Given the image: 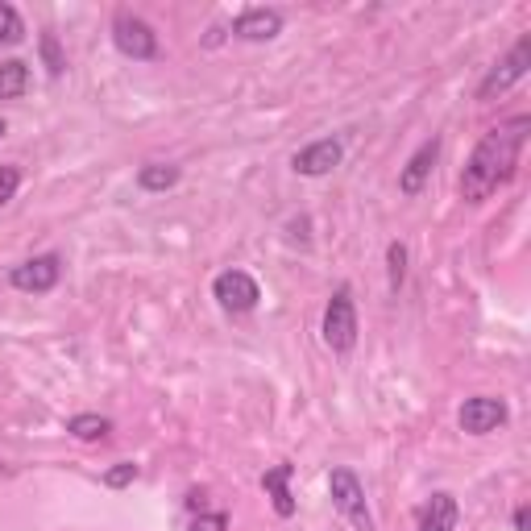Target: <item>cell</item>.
I'll return each mask as SVG.
<instances>
[{
	"label": "cell",
	"instance_id": "obj_1",
	"mask_svg": "<svg viewBox=\"0 0 531 531\" xmlns=\"http://www.w3.org/2000/svg\"><path fill=\"white\" fill-rule=\"evenodd\" d=\"M527 133H531V117L519 113L507 125H494L482 142L473 146L465 171H461V200L465 204H482L502 183L515 179V166H519Z\"/></svg>",
	"mask_w": 531,
	"mask_h": 531
},
{
	"label": "cell",
	"instance_id": "obj_2",
	"mask_svg": "<svg viewBox=\"0 0 531 531\" xmlns=\"http://www.w3.org/2000/svg\"><path fill=\"white\" fill-rule=\"evenodd\" d=\"M113 46L133 63H158L162 59V46H158V34L146 17H137L129 9H117L113 13Z\"/></svg>",
	"mask_w": 531,
	"mask_h": 531
},
{
	"label": "cell",
	"instance_id": "obj_3",
	"mask_svg": "<svg viewBox=\"0 0 531 531\" xmlns=\"http://www.w3.org/2000/svg\"><path fill=\"white\" fill-rule=\"evenodd\" d=\"M320 332H324V345L332 349V353H353V345H357V307H353V291L349 287H337L332 291V299H328V307H324V324H320Z\"/></svg>",
	"mask_w": 531,
	"mask_h": 531
},
{
	"label": "cell",
	"instance_id": "obj_4",
	"mask_svg": "<svg viewBox=\"0 0 531 531\" xmlns=\"http://www.w3.org/2000/svg\"><path fill=\"white\" fill-rule=\"evenodd\" d=\"M328 494H332V507H337L357 531H374V515L366 507V486L357 482V473L337 465L328 473Z\"/></svg>",
	"mask_w": 531,
	"mask_h": 531
},
{
	"label": "cell",
	"instance_id": "obj_5",
	"mask_svg": "<svg viewBox=\"0 0 531 531\" xmlns=\"http://www.w3.org/2000/svg\"><path fill=\"white\" fill-rule=\"evenodd\" d=\"M212 299L225 307V312L245 316V312H254V307H258L262 287H258V278L245 274V270H220L216 283H212Z\"/></svg>",
	"mask_w": 531,
	"mask_h": 531
},
{
	"label": "cell",
	"instance_id": "obj_6",
	"mask_svg": "<svg viewBox=\"0 0 531 531\" xmlns=\"http://www.w3.org/2000/svg\"><path fill=\"white\" fill-rule=\"evenodd\" d=\"M527 67H531V38L523 34V38L511 46L507 59H498V63L486 71L482 88H478V100H494V96H502L507 88H515V83L527 75Z\"/></svg>",
	"mask_w": 531,
	"mask_h": 531
},
{
	"label": "cell",
	"instance_id": "obj_7",
	"mask_svg": "<svg viewBox=\"0 0 531 531\" xmlns=\"http://www.w3.org/2000/svg\"><path fill=\"white\" fill-rule=\"evenodd\" d=\"M507 419H511L507 399H494V395H473L457 411V424L469 436H490V432H498L502 424H507Z\"/></svg>",
	"mask_w": 531,
	"mask_h": 531
},
{
	"label": "cell",
	"instance_id": "obj_8",
	"mask_svg": "<svg viewBox=\"0 0 531 531\" xmlns=\"http://www.w3.org/2000/svg\"><path fill=\"white\" fill-rule=\"evenodd\" d=\"M59 278H63V258L59 254H38V258L9 270V283L25 295H46V291L59 287Z\"/></svg>",
	"mask_w": 531,
	"mask_h": 531
},
{
	"label": "cell",
	"instance_id": "obj_9",
	"mask_svg": "<svg viewBox=\"0 0 531 531\" xmlns=\"http://www.w3.org/2000/svg\"><path fill=\"white\" fill-rule=\"evenodd\" d=\"M341 162H345V146H341V137H320V142L303 146V150L291 158L295 175H303V179H324V175L337 171Z\"/></svg>",
	"mask_w": 531,
	"mask_h": 531
},
{
	"label": "cell",
	"instance_id": "obj_10",
	"mask_svg": "<svg viewBox=\"0 0 531 531\" xmlns=\"http://www.w3.org/2000/svg\"><path fill=\"white\" fill-rule=\"evenodd\" d=\"M287 17L278 9H245L233 17V38L241 42H274L278 34H283Z\"/></svg>",
	"mask_w": 531,
	"mask_h": 531
},
{
	"label": "cell",
	"instance_id": "obj_11",
	"mask_svg": "<svg viewBox=\"0 0 531 531\" xmlns=\"http://www.w3.org/2000/svg\"><path fill=\"white\" fill-rule=\"evenodd\" d=\"M457 519H461V507L449 490H436L424 507L415 515V531H457Z\"/></svg>",
	"mask_w": 531,
	"mask_h": 531
},
{
	"label": "cell",
	"instance_id": "obj_12",
	"mask_svg": "<svg viewBox=\"0 0 531 531\" xmlns=\"http://www.w3.org/2000/svg\"><path fill=\"white\" fill-rule=\"evenodd\" d=\"M436 158H440V137H428V142L419 146V150L407 158V166L399 171V191H403V195H419V191H424V183H428V175H432Z\"/></svg>",
	"mask_w": 531,
	"mask_h": 531
},
{
	"label": "cell",
	"instance_id": "obj_13",
	"mask_svg": "<svg viewBox=\"0 0 531 531\" xmlns=\"http://www.w3.org/2000/svg\"><path fill=\"white\" fill-rule=\"evenodd\" d=\"M291 478H295V465L291 461H278L274 469L262 473V490L274 502V515L278 519H291L295 515V494H291Z\"/></svg>",
	"mask_w": 531,
	"mask_h": 531
},
{
	"label": "cell",
	"instance_id": "obj_14",
	"mask_svg": "<svg viewBox=\"0 0 531 531\" xmlns=\"http://www.w3.org/2000/svg\"><path fill=\"white\" fill-rule=\"evenodd\" d=\"M30 92V63L5 59L0 63V100H21Z\"/></svg>",
	"mask_w": 531,
	"mask_h": 531
},
{
	"label": "cell",
	"instance_id": "obj_15",
	"mask_svg": "<svg viewBox=\"0 0 531 531\" xmlns=\"http://www.w3.org/2000/svg\"><path fill=\"white\" fill-rule=\"evenodd\" d=\"M179 179H183V171L175 162H146L142 171H137V187L142 191H171Z\"/></svg>",
	"mask_w": 531,
	"mask_h": 531
},
{
	"label": "cell",
	"instance_id": "obj_16",
	"mask_svg": "<svg viewBox=\"0 0 531 531\" xmlns=\"http://www.w3.org/2000/svg\"><path fill=\"white\" fill-rule=\"evenodd\" d=\"M67 432L75 440H104L108 432H113V419L108 415H96V411H83V415H71L67 419Z\"/></svg>",
	"mask_w": 531,
	"mask_h": 531
},
{
	"label": "cell",
	"instance_id": "obj_17",
	"mask_svg": "<svg viewBox=\"0 0 531 531\" xmlns=\"http://www.w3.org/2000/svg\"><path fill=\"white\" fill-rule=\"evenodd\" d=\"M386 283H390V295H399L407 283V245L403 241L386 245Z\"/></svg>",
	"mask_w": 531,
	"mask_h": 531
},
{
	"label": "cell",
	"instance_id": "obj_18",
	"mask_svg": "<svg viewBox=\"0 0 531 531\" xmlns=\"http://www.w3.org/2000/svg\"><path fill=\"white\" fill-rule=\"evenodd\" d=\"M38 50H42V63H46V75L50 79H63V71H67V54H63V46H59V38H54L50 30L38 38Z\"/></svg>",
	"mask_w": 531,
	"mask_h": 531
},
{
	"label": "cell",
	"instance_id": "obj_19",
	"mask_svg": "<svg viewBox=\"0 0 531 531\" xmlns=\"http://www.w3.org/2000/svg\"><path fill=\"white\" fill-rule=\"evenodd\" d=\"M25 38V21H21V13L13 9V5H5L0 0V46H17Z\"/></svg>",
	"mask_w": 531,
	"mask_h": 531
},
{
	"label": "cell",
	"instance_id": "obj_20",
	"mask_svg": "<svg viewBox=\"0 0 531 531\" xmlns=\"http://www.w3.org/2000/svg\"><path fill=\"white\" fill-rule=\"evenodd\" d=\"M137 473H142V469H137L133 461H121V465H113V469L104 473V486H108V490H125V486L137 482Z\"/></svg>",
	"mask_w": 531,
	"mask_h": 531
},
{
	"label": "cell",
	"instance_id": "obj_21",
	"mask_svg": "<svg viewBox=\"0 0 531 531\" xmlns=\"http://www.w3.org/2000/svg\"><path fill=\"white\" fill-rule=\"evenodd\" d=\"M17 187H21V171H17V166H0V208L13 204Z\"/></svg>",
	"mask_w": 531,
	"mask_h": 531
},
{
	"label": "cell",
	"instance_id": "obj_22",
	"mask_svg": "<svg viewBox=\"0 0 531 531\" xmlns=\"http://www.w3.org/2000/svg\"><path fill=\"white\" fill-rule=\"evenodd\" d=\"M191 531H229V515L225 511H212V515H195L191 519Z\"/></svg>",
	"mask_w": 531,
	"mask_h": 531
},
{
	"label": "cell",
	"instance_id": "obj_23",
	"mask_svg": "<svg viewBox=\"0 0 531 531\" xmlns=\"http://www.w3.org/2000/svg\"><path fill=\"white\" fill-rule=\"evenodd\" d=\"M527 527H531V511L519 507V511H515V531H527Z\"/></svg>",
	"mask_w": 531,
	"mask_h": 531
},
{
	"label": "cell",
	"instance_id": "obj_24",
	"mask_svg": "<svg viewBox=\"0 0 531 531\" xmlns=\"http://www.w3.org/2000/svg\"><path fill=\"white\" fill-rule=\"evenodd\" d=\"M0 137H5V121H0Z\"/></svg>",
	"mask_w": 531,
	"mask_h": 531
}]
</instances>
